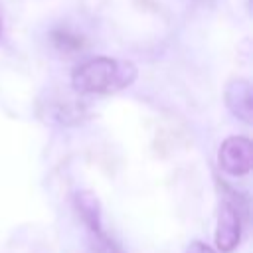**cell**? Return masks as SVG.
I'll list each match as a JSON object with an SVG mask.
<instances>
[{
    "mask_svg": "<svg viewBox=\"0 0 253 253\" xmlns=\"http://www.w3.org/2000/svg\"><path fill=\"white\" fill-rule=\"evenodd\" d=\"M138 71L132 61L107 55L79 63L71 73V87L79 95H111L134 83Z\"/></svg>",
    "mask_w": 253,
    "mask_h": 253,
    "instance_id": "cell-1",
    "label": "cell"
},
{
    "mask_svg": "<svg viewBox=\"0 0 253 253\" xmlns=\"http://www.w3.org/2000/svg\"><path fill=\"white\" fill-rule=\"evenodd\" d=\"M245 206L235 202V194L229 200H223L217 211V225H215V245L221 253H231L241 241L243 229V215L241 210Z\"/></svg>",
    "mask_w": 253,
    "mask_h": 253,
    "instance_id": "cell-2",
    "label": "cell"
},
{
    "mask_svg": "<svg viewBox=\"0 0 253 253\" xmlns=\"http://www.w3.org/2000/svg\"><path fill=\"white\" fill-rule=\"evenodd\" d=\"M253 148L247 136H227L217 150V164L229 176H245L251 170Z\"/></svg>",
    "mask_w": 253,
    "mask_h": 253,
    "instance_id": "cell-3",
    "label": "cell"
},
{
    "mask_svg": "<svg viewBox=\"0 0 253 253\" xmlns=\"http://www.w3.org/2000/svg\"><path fill=\"white\" fill-rule=\"evenodd\" d=\"M223 99L233 117L243 123H253V89L247 79H231L225 85Z\"/></svg>",
    "mask_w": 253,
    "mask_h": 253,
    "instance_id": "cell-4",
    "label": "cell"
},
{
    "mask_svg": "<svg viewBox=\"0 0 253 253\" xmlns=\"http://www.w3.org/2000/svg\"><path fill=\"white\" fill-rule=\"evenodd\" d=\"M75 210L79 213V217L83 219V223L87 225L89 233H97L101 231V206L99 200L93 192L89 190H81L75 194Z\"/></svg>",
    "mask_w": 253,
    "mask_h": 253,
    "instance_id": "cell-5",
    "label": "cell"
},
{
    "mask_svg": "<svg viewBox=\"0 0 253 253\" xmlns=\"http://www.w3.org/2000/svg\"><path fill=\"white\" fill-rule=\"evenodd\" d=\"M51 42H53V45H55L59 51H63V53L81 51L83 45H85V40H83L79 34H75V32H71V30H65V28L53 30V32H51Z\"/></svg>",
    "mask_w": 253,
    "mask_h": 253,
    "instance_id": "cell-6",
    "label": "cell"
},
{
    "mask_svg": "<svg viewBox=\"0 0 253 253\" xmlns=\"http://www.w3.org/2000/svg\"><path fill=\"white\" fill-rule=\"evenodd\" d=\"M91 251L93 253H123L119 243L113 237H109L103 229L97 233H91Z\"/></svg>",
    "mask_w": 253,
    "mask_h": 253,
    "instance_id": "cell-7",
    "label": "cell"
},
{
    "mask_svg": "<svg viewBox=\"0 0 253 253\" xmlns=\"http://www.w3.org/2000/svg\"><path fill=\"white\" fill-rule=\"evenodd\" d=\"M186 253H217V251H215V249H211L208 243L192 241V243L186 247Z\"/></svg>",
    "mask_w": 253,
    "mask_h": 253,
    "instance_id": "cell-8",
    "label": "cell"
},
{
    "mask_svg": "<svg viewBox=\"0 0 253 253\" xmlns=\"http://www.w3.org/2000/svg\"><path fill=\"white\" fill-rule=\"evenodd\" d=\"M194 2H196V4H200V6H206V8L215 4V0H194Z\"/></svg>",
    "mask_w": 253,
    "mask_h": 253,
    "instance_id": "cell-9",
    "label": "cell"
},
{
    "mask_svg": "<svg viewBox=\"0 0 253 253\" xmlns=\"http://www.w3.org/2000/svg\"><path fill=\"white\" fill-rule=\"evenodd\" d=\"M0 38H2V18H0Z\"/></svg>",
    "mask_w": 253,
    "mask_h": 253,
    "instance_id": "cell-10",
    "label": "cell"
}]
</instances>
